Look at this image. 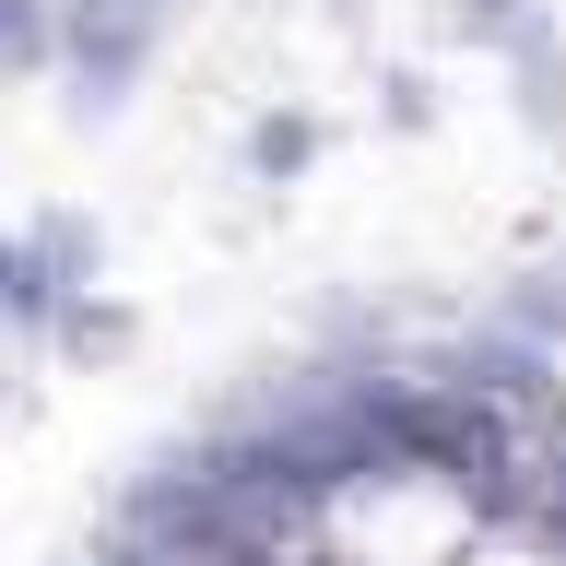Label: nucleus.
<instances>
[{
  "mask_svg": "<svg viewBox=\"0 0 566 566\" xmlns=\"http://www.w3.org/2000/svg\"><path fill=\"white\" fill-rule=\"evenodd\" d=\"M166 24H177V0H71L60 12V71H48V83L71 95V130H106V118L142 95Z\"/></svg>",
  "mask_w": 566,
  "mask_h": 566,
  "instance_id": "nucleus-1",
  "label": "nucleus"
},
{
  "mask_svg": "<svg viewBox=\"0 0 566 566\" xmlns=\"http://www.w3.org/2000/svg\"><path fill=\"white\" fill-rule=\"evenodd\" d=\"M495 60H507V118H520L543 154H566V24H555V12H531Z\"/></svg>",
  "mask_w": 566,
  "mask_h": 566,
  "instance_id": "nucleus-2",
  "label": "nucleus"
},
{
  "mask_svg": "<svg viewBox=\"0 0 566 566\" xmlns=\"http://www.w3.org/2000/svg\"><path fill=\"white\" fill-rule=\"evenodd\" d=\"M318 154H331V118H318V106H260L237 130V177L248 189H295Z\"/></svg>",
  "mask_w": 566,
  "mask_h": 566,
  "instance_id": "nucleus-3",
  "label": "nucleus"
},
{
  "mask_svg": "<svg viewBox=\"0 0 566 566\" xmlns=\"http://www.w3.org/2000/svg\"><path fill=\"white\" fill-rule=\"evenodd\" d=\"M130 343H142V318L118 307L106 283H83V295H71V307L48 318V354H60V366H118Z\"/></svg>",
  "mask_w": 566,
  "mask_h": 566,
  "instance_id": "nucleus-4",
  "label": "nucleus"
},
{
  "mask_svg": "<svg viewBox=\"0 0 566 566\" xmlns=\"http://www.w3.org/2000/svg\"><path fill=\"white\" fill-rule=\"evenodd\" d=\"M24 237H35V260H48V283H60V295L106 283V224H95L83 201H48V212H24Z\"/></svg>",
  "mask_w": 566,
  "mask_h": 566,
  "instance_id": "nucleus-5",
  "label": "nucleus"
},
{
  "mask_svg": "<svg viewBox=\"0 0 566 566\" xmlns=\"http://www.w3.org/2000/svg\"><path fill=\"white\" fill-rule=\"evenodd\" d=\"M60 307H71V295L48 283V260H35V237L12 224V237H0V331H12V343H48V318H60Z\"/></svg>",
  "mask_w": 566,
  "mask_h": 566,
  "instance_id": "nucleus-6",
  "label": "nucleus"
},
{
  "mask_svg": "<svg viewBox=\"0 0 566 566\" xmlns=\"http://www.w3.org/2000/svg\"><path fill=\"white\" fill-rule=\"evenodd\" d=\"M484 318H495V331H520V343H543V354H566V272H507Z\"/></svg>",
  "mask_w": 566,
  "mask_h": 566,
  "instance_id": "nucleus-7",
  "label": "nucleus"
},
{
  "mask_svg": "<svg viewBox=\"0 0 566 566\" xmlns=\"http://www.w3.org/2000/svg\"><path fill=\"white\" fill-rule=\"evenodd\" d=\"M60 12L71 0H0V83H48L60 71Z\"/></svg>",
  "mask_w": 566,
  "mask_h": 566,
  "instance_id": "nucleus-8",
  "label": "nucleus"
},
{
  "mask_svg": "<svg viewBox=\"0 0 566 566\" xmlns=\"http://www.w3.org/2000/svg\"><path fill=\"white\" fill-rule=\"evenodd\" d=\"M378 130H437V71L378 60Z\"/></svg>",
  "mask_w": 566,
  "mask_h": 566,
  "instance_id": "nucleus-9",
  "label": "nucleus"
},
{
  "mask_svg": "<svg viewBox=\"0 0 566 566\" xmlns=\"http://www.w3.org/2000/svg\"><path fill=\"white\" fill-rule=\"evenodd\" d=\"M531 12H543V0H449V35H460V48H507Z\"/></svg>",
  "mask_w": 566,
  "mask_h": 566,
  "instance_id": "nucleus-10",
  "label": "nucleus"
},
{
  "mask_svg": "<svg viewBox=\"0 0 566 566\" xmlns=\"http://www.w3.org/2000/svg\"><path fill=\"white\" fill-rule=\"evenodd\" d=\"M366 12H378V0H331V24H366Z\"/></svg>",
  "mask_w": 566,
  "mask_h": 566,
  "instance_id": "nucleus-11",
  "label": "nucleus"
},
{
  "mask_svg": "<svg viewBox=\"0 0 566 566\" xmlns=\"http://www.w3.org/2000/svg\"><path fill=\"white\" fill-rule=\"evenodd\" d=\"M0 413H12V366H0Z\"/></svg>",
  "mask_w": 566,
  "mask_h": 566,
  "instance_id": "nucleus-12",
  "label": "nucleus"
}]
</instances>
